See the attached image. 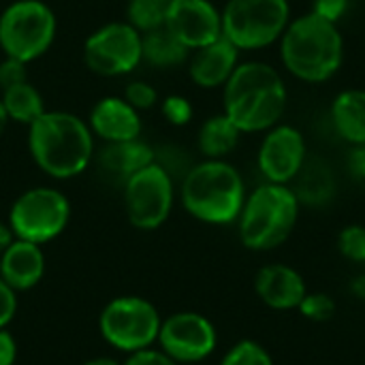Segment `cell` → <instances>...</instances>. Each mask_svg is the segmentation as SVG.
Listing matches in <instances>:
<instances>
[{
    "label": "cell",
    "mask_w": 365,
    "mask_h": 365,
    "mask_svg": "<svg viewBox=\"0 0 365 365\" xmlns=\"http://www.w3.org/2000/svg\"><path fill=\"white\" fill-rule=\"evenodd\" d=\"M287 103L289 90L282 73L261 60L240 62L222 86V113L248 135L280 124Z\"/></svg>",
    "instance_id": "1"
},
{
    "label": "cell",
    "mask_w": 365,
    "mask_h": 365,
    "mask_svg": "<svg viewBox=\"0 0 365 365\" xmlns=\"http://www.w3.org/2000/svg\"><path fill=\"white\" fill-rule=\"evenodd\" d=\"M34 165L53 180L81 175L94 160V135L86 120L68 111H45L28 126Z\"/></svg>",
    "instance_id": "2"
},
{
    "label": "cell",
    "mask_w": 365,
    "mask_h": 365,
    "mask_svg": "<svg viewBox=\"0 0 365 365\" xmlns=\"http://www.w3.org/2000/svg\"><path fill=\"white\" fill-rule=\"evenodd\" d=\"M282 68L304 83L329 81L344 62V36L331 24L308 11L293 17L278 41Z\"/></svg>",
    "instance_id": "3"
},
{
    "label": "cell",
    "mask_w": 365,
    "mask_h": 365,
    "mask_svg": "<svg viewBox=\"0 0 365 365\" xmlns=\"http://www.w3.org/2000/svg\"><path fill=\"white\" fill-rule=\"evenodd\" d=\"M246 195L242 173L225 158H203L180 180V201L184 210L205 225L222 227L237 222Z\"/></svg>",
    "instance_id": "4"
},
{
    "label": "cell",
    "mask_w": 365,
    "mask_h": 365,
    "mask_svg": "<svg viewBox=\"0 0 365 365\" xmlns=\"http://www.w3.org/2000/svg\"><path fill=\"white\" fill-rule=\"evenodd\" d=\"M302 203L291 186L263 182L246 195L237 216L242 244L255 252H267L282 246L299 222Z\"/></svg>",
    "instance_id": "5"
},
{
    "label": "cell",
    "mask_w": 365,
    "mask_h": 365,
    "mask_svg": "<svg viewBox=\"0 0 365 365\" xmlns=\"http://www.w3.org/2000/svg\"><path fill=\"white\" fill-rule=\"evenodd\" d=\"M222 36L240 51H259L280 41L293 19L289 0H227Z\"/></svg>",
    "instance_id": "6"
},
{
    "label": "cell",
    "mask_w": 365,
    "mask_h": 365,
    "mask_svg": "<svg viewBox=\"0 0 365 365\" xmlns=\"http://www.w3.org/2000/svg\"><path fill=\"white\" fill-rule=\"evenodd\" d=\"M56 13L43 0H15L0 13V49L4 56L34 62L56 41Z\"/></svg>",
    "instance_id": "7"
},
{
    "label": "cell",
    "mask_w": 365,
    "mask_h": 365,
    "mask_svg": "<svg viewBox=\"0 0 365 365\" xmlns=\"http://www.w3.org/2000/svg\"><path fill=\"white\" fill-rule=\"evenodd\" d=\"M71 220L66 195L51 186L24 190L9 210V227L15 237L34 244H47L64 233Z\"/></svg>",
    "instance_id": "8"
},
{
    "label": "cell",
    "mask_w": 365,
    "mask_h": 365,
    "mask_svg": "<svg viewBox=\"0 0 365 365\" xmlns=\"http://www.w3.org/2000/svg\"><path fill=\"white\" fill-rule=\"evenodd\" d=\"M160 314L150 299L137 295H122L111 299L101 317L98 329L105 342L118 351L135 353L156 344L160 331Z\"/></svg>",
    "instance_id": "9"
},
{
    "label": "cell",
    "mask_w": 365,
    "mask_h": 365,
    "mask_svg": "<svg viewBox=\"0 0 365 365\" xmlns=\"http://www.w3.org/2000/svg\"><path fill=\"white\" fill-rule=\"evenodd\" d=\"M128 222L141 231L163 227L175 203V180L158 165L150 163L122 184Z\"/></svg>",
    "instance_id": "10"
},
{
    "label": "cell",
    "mask_w": 365,
    "mask_h": 365,
    "mask_svg": "<svg viewBox=\"0 0 365 365\" xmlns=\"http://www.w3.org/2000/svg\"><path fill=\"white\" fill-rule=\"evenodd\" d=\"M86 66L101 77H122L141 62V32L128 21H109L96 28L83 43Z\"/></svg>",
    "instance_id": "11"
},
{
    "label": "cell",
    "mask_w": 365,
    "mask_h": 365,
    "mask_svg": "<svg viewBox=\"0 0 365 365\" xmlns=\"http://www.w3.org/2000/svg\"><path fill=\"white\" fill-rule=\"evenodd\" d=\"M156 344L180 365L199 364L216 351L218 334L207 317L186 310L163 319Z\"/></svg>",
    "instance_id": "12"
},
{
    "label": "cell",
    "mask_w": 365,
    "mask_h": 365,
    "mask_svg": "<svg viewBox=\"0 0 365 365\" xmlns=\"http://www.w3.org/2000/svg\"><path fill=\"white\" fill-rule=\"evenodd\" d=\"M306 160L308 145L304 133L297 126L280 122L263 133L257 152V167L265 182L291 186L304 169Z\"/></svg>",
    "instance_id": "13"
},
{
    "label": "cell",
    "mask_w": 365,
    "mask_h": 365,
    "mask_svg": "<svg viewBox=\"0 0 365 365\" xmlns=\"http://www.w3.org/2000/svg\"><path fill=\"white\" fill-rule=\"evenodd\" d=\"M165 26L195 51L222 36V13L212 0H171Z\"/></svg>",
    "instance_id": "14"
},
{
    "label": "cell",
    "mask_w": 365,
    "mask_h": 365,
    "mask_svg": "<svg viewBox=\"0 0 365 365\" xmlns=\"http://www.w3.org/2000/svg\"><path fill=\"white\" fill-rule=\"evenodd\" d=\"M255 293L267 308L289 312L299 308L308 289L304 276L295 267L284 263H269L257 272Z\"/></svg>",
    "instance_id": "15"
},
{
    "label": "cell",
    "mask_w": 365,
    "mask_h": 365,
    "mask_svg": "<svg viewBox=\"0 0 365 365\" xmlns=\"http://www.w3.org/2000/svg\"><path fill=\"white\" fill-rule=\"evenodd\" d=\"M88 126L103 143L139 139L141 115L124 96H103L90 111Z\"/></svg>",
    "instance_id": "16"
},
{
    "label": "cell",
    "mask_w": 365,
    "mask_h": 365,
    "mask_svg": "<svg viewBox=\"0 0 365 365\" xmlns=\"http://www.w3.org/2000/svg\"><path fill=\"white\" fill-rule=\"evenodd\" d=\"M240 53L242 51L225 36H220L218 41L205 45V47L190 51L188 75H190L192 83L203 90L222 88L229 81V77L233 75V71L237 68V64L242 62Z\"/></svg>",
    "instance_id": "17"
},
{
    "label": "cell",
    "mask_w": 365,
    "mask_h": 365,
    "mask_svg": "<svg viewBox=\"0 0 365 365\" xmlns=\"http://www.w3.org/2000/svg\"><path fill=\"white\" fill-rule=\"evenodd\" d=\"M45 276V255L41 244L13 237L0 255V278L19 291L34 289Z\"/></svg>",
    "instance_id": "18"
},
{
    "label": "cell",
    "mask_w": 365,
    "mask_h": 365,
    "mask_svg": "<svg viewBox=\"0 0 365 365\" xmlns=\"http://www.w3.org/2000/svg\"><path fill=\"white\" fill-rule=\"evenodd\" d=\"M150 163H154V148L143 143L141 139L105 143L98 152V165L103 173L118 184H124L130 175H135Z\"/></svg>",
    "instance_id": "19"
},
{
    "label": "cell",
    "mask_w": 365,
    "mask_h": 365,
    "mask_svg": "<svg viewBox=\"0 0 365 365\" xmlns=\"http://www.w3.org/2000/svg\"><path fill=\"white\" fill-rule=\"evenodd\" d=\"M331 124L349 145L365 143V90L349 88L336 94L331 103Z\"/></svg>",
    "instance_id": "20"
},
{
    "label": "cell",
    "mask_w": 365,
    "mask_h": 365,
    "mask_svg": "<svg viewBox=\"0 0 365 365\" xmlns=\"http://www.w3.org/2000/svg\"><path fill=\"white\" fill-rule=\"evenodd\" d=\"M302 205L321 207L327 205L336 195V178L323 160L308 158L299 175L291 184Z\"/></svg>",
    "instance_id": "21"
},
{
    "label": "cell",
    "mask_w": 365,
    "mask_h": 365,
    "mask_svg": "<svg viewBox=\"0 0 365 365\" xmlns=\"http://www.w3.org/2000/svg\"><path fill=\"white\" fill-rule=\"evenodd\" d=\"M141 53L143 62L156 68H175L188 62L190 49L171 34L167 26L141 34Z\"/></svg>",
    "instance_id": "22"
},
{
    "label": "cell",
    "mask_w": 365,
    "mask_h": 365,
    "mask_svg": "<svg viewBox=\"0 0 365 365\" xmlns=\"http://www.w3.org/2000/svg\"><path fill=\"white\" fill-rule=\"evenodd\" d=\"M242 135L244 133L225 113H216L201 124L197 135V148L203 158L222 160L240 145Z\"/></svg>",
    "instance_id": "23"
},
{
    "label": "cell",
    "mask_w": 365,
    "mask_h": 365,
    "mask_svg": "<svg viewBox=\"0 0 365 365\" xmlns=\"http://www.w3.org/2000/svg\"><path fill=\"white\" fill-rule=\"evenodd\" d=\"M0 101H2V107L6 111L9 120L26 124V126H30L41 113L47 111L41 92L30 81H21L11 88H4Z\"/></svg>",
    "instance_id": "24"
},
{
    "label": "cell",
    "mask_w": 365,
    "mask_h": 365,
    "mask_svg": "<svg viewBox=\"0 0 365 365\" xmlns=\"http://www.w3.org/2000/svg\"><path fill=\"white\" fill-rule=\"evenodd\" d=\"M171 0H128L126 21L141 34L165 26L167 9Z\"/></svg>",
    "instance_id": "25"
},
{
    "label": "cell",
    "mask_w": 365,
    "mask_h": 365,
    "mask_svg": "<svg viewBox=\"0 0 365 365\" xmlns=\"http://www.w3.org/2000/svg\"><path fill=\"white\" fill-rule=\"evenodd\" d=\"M220 365H274V359L263 344L255 340H242L225 353Z\"/></svg>",
    "instance_id": "26"
},
{
    "label": "cell",
    "mask_w": 365,
    "mask_h": 365,
    "mask_svg": "<svg viewBox=\"0 0 365 365\" xmlns=\"http://www.w3.org/2000/svg\"><path fill=\"white\" fill-rule=\"evenodd\" d=\"M338 250L351 263H365L364 225H346L338 235Z\"/></svg>",
    "instance_id": "27"
},
{
    "label": "cell",
    "mask_w": 365,
    "mask_h": 365,
    "mask_svg": "<svg viewBox=\"0 0 365 365\" xmlns=\"http://www.w3.org/2000/svg\"><path fill=\"white\" fill-rule=\"evenodd\" d=\"M297 310L306 321L327 323L336 314V302L327 293H306Z\"/></svg>",
    "instance_id": "28"
},
{
    "label": "cell",
    "mask_w": 365,
    "mask_h": 365,
    "mask_svg": "<svg viewBox=\"0 0 365 365\" xmlns=\"http://www.w3.org/2000/svg\"><path fill=\"white\" fill-rule=\"evenodd\" d=\"M160 113H163V118L171 126H186V124H190V120L195 115V109H192V103L186 96L171 94V96H165L163 98Z\"/></svg>",
    "instance_id": "29"
},
{
    "label": "cell",
    "mask_w": 365,
    "mask_h": 365,
    "mask_svg": "<svg viewBox=\"0 0 365 365\" xmlns=\"http://www.w3.org/2000/svg\"><path fill=\"white\" fill-rule=\"evenodd\" d=\"M124 98L141 113V111L152 109L158 103V92L148 81H130L124 90Z\"/></svg>",
    "instance_id": "30"
},
{
    "label": "cell",
    "mask_w": 365,
    "mask_h": 365,
    "mask_svg": "<svg viewBox=\"0 0 365 365\" xmlns=\"http://www.w3.org/2000/svg\"><path fill=\"white\" fill-rule=\"evenodd\" d=\"M21 81H28L26 62L4 56V60L0 62V90L11 88V86L21 83Z\"/></svg>",
    "instance_id": "31"
},
{
    "label": "cell",
    "mask_w": 365,
    "mask_h": 365,
    "mask_svg": "<svg viewBox=\"0 0 365 365\" xmlns=\"http://www.w3.org/2000/svg\"><path fill=\"white\" fill-rule=\"evenodd\" d=\"M349 9H351V0H312L310 11L331 24H340V19L349 13Z\"/></svg>",
    "instance_id": "32"
},
{
    "label": "cell",
    "mask_w": 365,
    "mask_h": 365,
    "mask_svg": "<svg viewBox=\"0 0 365 365\" xmlns=\"http://www.w3.org/2000/svg\"><path fill=\"white\" fill-rule=\"evenodd\" d=\"M122 365H180L175 359H171L165 351L160 349H143V351H135L128 355V359Z\"/></svg>",
    "instance_id": "33"
},
{
    "label": "cell",
    "mask_w": 365,
    "mask_h": 365,
    "mask_svg": "<svg viewBox=\"0 0 365 365\" xmlns=\"http://www.w3.org/2000/svg\"><path fill=\"white\" fill-rule=\"evenodd\" d=\"M17 312V291L0 278V329H4Z\"/></svg>",
    "instance_id": "34"
},
{
    "label": "cell",
    "mask_w": 365,
    "mask_h": 365,
    "mask_svg": "<svg viewBox=\"0 0 365 365\" xmlns=\"http://www.w3.org/2000/svg\"><path fill=\"white\" fill-rule=\"evenodd\" d=\"M17 359V340L11 331L0 329V365H13Z\"/></svg>",
    "instance_id": "35"
},
{
    "label": "cell",
    "mask_w": 365,
    "mask_h": 365,
    "mask_svg": "<svg viewBox=\"0 0 365 365\" xmlns=\"http://www.w3.org/2000/svg\"><path fill=\"white\" fill-rule=\"evenodd\" d=\"M349 169H351V173L357 180H365V143H361V145H351Z\"/></svg>",
    "instance_id": "36"
},
{
    "label": "cell",
    "mask_w": 365,
    "mask_h": 365,
    "mask_svg": "<svg viewBox=\"0 0 365 365\" xmlns=\"http://www.w3.org/2000/svg\"><path fill=\"white\" fill-rule=\"evenodd\" d=\"M351 293L359 299V302H364L365 304V272L364 274H357L353 280H351Z\"/></svg>",
    "instance_id": "37"
},
{
    "label": "cell",
    "mask_w": 365,
    "mask_h": 365,
    "mask_svg": "<svg viewBox=\"0 0 365 365\" xmlns=\"http://www.w3.org/2000/svg\"><path fill=\"white\" fill-rule=\"evenodd\" d=\"M13 231H11V227H9V222H2L0 220V255H2V250L13 242Z\"/></svg>",
    "instance_id": "38"
},
{
    "label": "cell",
    "mask_w": 365,
    "mask_h": 365,
    "mask_svg": "<svg viewBox=\"0 0 365 365\" xmlns=\"http://www.w3.org/2000/svg\"><path fill=\"white\" fill-rule=\"evenodd\" d=\"M83 365H122L118 359H113V357H94V359H90V361H86Z\"/></svg>",
    "instance_id": "39"
},
{
    "label": "cell",
    "mask_w": 365,
    "mask_h": 365,
    "mask_svg": "<svg viewBox=\"0 0 365 365\" xmlns=\"http://www.w3.org/2000/svg\"><path fill=\"white\" fill-rule=\"evenodd\" d=\"M9 122H11V120H9V115H6V111H4V107H2V101H0V137H2V133H4V128H6Z\"/></svg>",
    "instance_id": "40"
}]
</instances>
